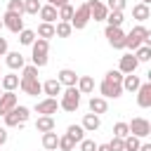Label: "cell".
Segmentation results:
<instances>
[{"instance_id": "cell-27", "label": "cell", "mask_w": 151, "mask_h": 151, "mask_svg": "<svg viewBox=\"0 0 151 151\" xmlns=\"http://www.w3.org/2000/svg\"><path fill=\"white\" fill-rule=\"evenodd\" d=\"M42 146L47 149V151H57V146H59V134L52 130V132H42Z\"/></svg>"}, {"instance_id": "cell-53", "label": "cell", "mask_w": 151, "mask_h": 151, "mask_svg": "<svg viewBox=\"0 0 151 151\" xmlns=\"http://www.w3.org/2000/svg\"><path fill=\"white\" fill-rule=\"evenodd\" d=\"M0 76H2V71H0Z\"/></svg>"}, {"instance_id": "cell-31", "label": "cell", "mask_w": 151, "mask_h": 151, "mask_svg": "<svg viewBox=\"0 0 151 151\" xmlns=\"http://www.w3.org/2000/svg\"><path fill=\"white\" fill-rule=\"evenodd\" d=\"M104 21H106V26H118V28H120V24L125 21V14H123V12H109Z\"/></svg>"}, {"instance_id": "cell-6", "label": "cell", "mask_w": 151, "mask_h": 151, "mask_svg": "<svg viewBox=\"0 0 151 151\" xmlns=\"http://www.w3.org/2000/svg\"><path fill=\"white\" fill-rule=\"evenodd\" d=\"M104 38L109 40V45H111L113 50H125V33H123V28H118V26H106V28H104Z\"/></svg>"}, {"instance_id": "cell-20", "label": "cell", "mask_w": 151, "mask_h": 151, "mask_svg": "<svg viewBox=\"0 0 151 151\" xmlns=\"http://www.w3.org/2000/svg\"><path fill=\"white\" fill-rule=\"evenodd\" d=\"M139 85H142L139 76H134V73H127V76H123V83H120L123 92H125V90H127V92H137V90H139Z\"/></svg>"}, {"instance_id": "cell-8", "label": "cell", "mask_w": 151, "mask_h": 151, "mask_svg": "<svg viewBox=\"0 0 151 151\" xmlns=\"http://www.w3.org/2000/svg\"><path fill=\"white\" fill-rule=\"evenodd\" d=\"M19 90L28 97H38L42 92V83L38 78H19Z\"/></svg>"}, {"instance_id": "cell-10", "label": "cell", "mask_w": 151, "mask_h": 151, "mask_svg": "<svg viewBox=\"0 0 151 151\" xmlns=\"http://www.w3.org/2000/svg\"><path fill=\"white\" fill-rule=\"evenodd\" d=\"M120 94H123V87L118 83H109V80L99 83V97H104V99H118Z\"/></svg>"}, {"instance_id": "cell-14", "label": "cell", "mask_w": 151, "mask_h": 151, "mask_svg": "<svg viewBox=\"0 0 151 151\" xmlns=\"http://www.w3.org/2000/svg\"><path fill=\"white\" fill-rule=\"evenodd\" d=\"M137 106L139 109H149L151 106V83H142L137 90Z\"/></svg>"}, {"instance_id": "cell-47", "label": "cell", "mask_w": 151, "mask_h": 151, "mask_svg": "<svg viewBox=\"0 0 151 151\" xmlns=\"http://www.w3.org/2000/svg\"><path fill=\"white\" fill-rule=\"evenodd\" d=\"M66 2H68V0H47V5H52V7H57V9H59V7H64Z\"/></svg>"}, {"instance_id": "cell-42", "label": "cell", "mask_w": 151, "mask_h": 151, "mask_svg": "<svg viewBox=\"0 0 151 151\" xmlns=\"http://www.w3.org/2000/svg\"><path fill=\"white\" fill-rule=\"evenodd\" d=\"M21 78H38V68H35L33 64L24 66V68H21Z\"/></svg>"}, {"instance_id": "cell-32", "label": "cell", "mask_w": 151, "mask_h": 151, "mask_svg": "<svg viewBox=\"0 0 151 151\" xmlns=\"http://www.w3.org/2000/svg\"><path fill=\"white\" fill-rule=\"evenodd\" d=\"M71 33H73L71 24H66V21H57V26H54V35H57V38H68Z\"/></svg>"}, {"instance_id": "cell-19", "label": "cell", "mask_w": 151, "mask_h": 151, "mask_svg": "<svg viewBox=\"0 0 151 151\" xmlns=\"http://www.w3.org/2000/svg\"><path fill=\"white\" fill-rule=\"evenodd\" d=\"M0 87H2V92H14V90L19 87V76H17V73L2 76V78H0Z\"/></svg>"}, {"instance_id": "cell-30", "label": "cell", "mask_w": 151, "mask_h": 151, "mask_svg": "<svg viewBox=\"0 0 151 151\" xmlns=\"http://www.w3.org/2000/svg\"><path fill=\"white\" fill-rule=\"evenodd\" d=\"M57 17H59V21L71 24V17H73V5H71V2H66L64 7H59V9H57Z\"/></svg>"}, {"instance_id": "cell-41", "label": "cell", "mask_w": 151, "mask_h": 151, "mask_svg": "<svg viewBox=\"0 0 151 151\" xmlns=\"http://www.w3.org/2000/svg\"><path fill=\"white\" fill-rule=\"evenodd\" d=\"M104 80H109V83H118V85H120V83H123V73H120L118 68H116V71L111 68V71H106V76H104Z\"/></svg>"}, {"instance_id": "cell-46", "label": "cell", "mask_w": 151, "mask_h": 151, "mask_svg": "<svg viewBox=\"0 0 151 151\" xmlns=\"http://www.w3.org/2000/svg\"><path fill=\"white\" fill-rule=\"evenodd\" d=\"M7 52H9V47H7V40L0 35V57H2V54H7Z\"/></svg>"}, {"instance_id": "cell-7", "label": "cell", "mask_w": 151, "mask_h": 151, "mask_svg": "<svg viewBox=\"0 0 151 151\" xmlns=\"http://www.w3.org/2000/svg\"><path fill=\"white\" fill-rule=\"evenodd\" d=\"M87 24H90V9H87V5L83 2L80 7H76V9H73V17H71V28L83 31Z\"/></svg>"}, {"instance_id": "cell-4", "label": "cell", "mask_w": 151, "mask_h": 151, "mask_svg": "<svg viewBox=\"0 0 151 151\" xmlns=\"http://www.w3.org/2000/svg\"><path fill=\"white\" fill-rule=\"evenodd\" d=\"M80 106V92L76 90V87H66V90H61V99H59V109H64V111H68V113H73L76 109Z\"/></svg>"}, {"instance_id": "cell-17", "label": "cell", "mask_w": 151, "mask_h": 151, "mask_svg": "<svg viewBox=\"0 0 151 151\" xmlns=\"http://www.w3.org/2000/svg\"><path fill=\"white\" fill-rule=\"evenodd\" d=\"M5 64H7L12 71H17V68H24V66H26V59H24L21 52H7V54H5Z\"/></svg>"}, {"instance_id": "cell-24", "label": "cell", "mask_w": 151, "mask_h": 151, "mask_svg": "<svg viewBox=\"0 0 151 151\" xmlns=\"http://www.w3.org/2000/svg\"><path fill=\"white\" fill-rule=\"evenodd\" d=\"M54 116H38V120H35V130L38 132H52L54 130Z\"/></svg>"}, {"instance_id": "cell-22", "label": "cell", "mask_w": 151, "mask_h": 151, "mask_svg": "<svg viewBox=\"0 0 151 151\" xmlns=\"http://www.w3.org/2000/svg\"><path fill=\"white\" fill-rule=\"evenodd\" d=\"M61 85H59V80L57 78H50V80H45L42 83V92L47 94V97H52V99H57V94H61Z\"/></svg>"}, {"instance_id": "cell-13", "label": "cell", "mask_w": 151, "mask_h": 151, "mask_svg": "<svg viewBox=\"0 0 151 151\" xmlns=\"http://www.w3.org/2000/svg\"><path fill=\"white\" fill-rule=\"evenodd\" d=\"M57 80H59L61 87H76V83H78V73H76L73 68H61V71L57 73Z\"/></svg>"}, {"instance_id": "cell-33", "label": "cell", "mask_w": 151, "mask_h": 151, "mask_svg": "<svg viewBox=\"0 0 151 151\" xmlns=\"http://www.w3.org/2000/svg\"><path fill=\"white\" fill-rule=\"evenodd\" d=\"M66 134H68V137H71V139H73L76 144L85 139V130H83L80 125H68V130H66Z\"/></svg>"}, {"instance_id": "cell-44", "label": "cell", "mask_w": 151, "mask_h": 151, "mask_svg": "<svg viewBox=\"0 0 151 151\" xmlns=\"http://www.w3.org/2000/svg\"><path fill=\"white\" fill-rule=\"evenodd\" d=\"M109 149H111V151H123V139L113 137V139L109 142Z\"/></svg>"}, {"instance_id": "cell-5", "label": "cell", "mask_w": 151, "mask_h": 151, "mask_svg": "<svg viewBox=\"0 0 151 151\" xmlns=\"http://www.w3.org/2000/svg\"><path fill=\"white\" fill-rule=\"evenodd\" d=\"M127 130H130V134H134V137H139V139H146V137L151 134V123H149L146 118L137 116V118H132V120L127 123Z\"/></svg>"}, {"instance_id": "cell-16", "label": "cell", "mask_w": 151, "mask_h": 151, "mask_svg": "<svg viewBox=\"0 0 151 151\" xmlns=\"http://www.w3.org/2000/svg\"><path fill=\"white\" fill-rule=\"evenodd\" d=\"M17 104H19V99H17V94H14V92H2V94H0V116L9 113Z\"/></svg>"}, {"instance_id": "cell-18", "label": "cell", "mask_w": 151, "mask_h": 151, "mask_svg": "<svg viewBox=\"0 0 151 151\" xmlns=\"http://www.w3.org/2000/svg\"><path fill=\"white\" fill-rule=\"evenodd\" d=\"M80 127H83L85 132H94V130H99V127H101V118H99V116H94V113H85V116H83Z\"/></svg>"}, {"instance_id": "cell-38", "label": "cell", "mask_w": 151, "mask_h": 151, "mask_svg": "<svg viewBox=\"0 0 151 151\" xmlns=\"http://www.w3.org/2000/svg\"><path fill=\"white\" fill-rule=\"evenodd\" d=\"M130 134V130H127V123H116L113 125V137H118V139H125Z\"/></svg>"}, {"instance_id": "cell-28", "label": "cell", "mask_w": 151, "mask_h": 151, "mask_svg": "<svg viewBox=\"0 0 151 151\" xmlns=\"http://www.w3.org/2000/svg\"><path fill=\"white\" fill-rule=\"evenodd\" d=\"M35 35H38V38H42V40H50V38H54V24H45V21H40V24H38V31H35Z\"/></svg>"}, {"instance_id": "cell-23", "label": "cell", "mask_w": 151, "mask_h": 151, "mask_svg": "<svg viewBox=\"0 0 151 151\" xmlns=\"http://www.w3.org/2000/svg\"><path fill=\"white\" fill-rule=\"evenodd\" d=\"M87 106H90V113H94V116H101L109 109V104H106L104 97H90V104Z\"/></svg>"}, {"instance_id": "cell-39", "label": "cell", "mask_w": 151, "mask_h": 151, "mask_svg": "<svg viewBox=\"0 0 151 151\" xmlns=\"http://www.w3.org/2000/svg\"><path fill=\"white\" fill-rule=\"evenodd\" d=\"M7 12L24 14V0H7Z\"/></svg>"}, {"instance_id": "cell-36", "label": "cell", "mask_w": 151, "mask_h": 151, "mask_svg": "<svg viewBox=\"0 0 151 151\" xmlns=\"http://www.w3.org/2000/svg\"><path fill=\"white\" fill-rule=\"evenodd\" d=\"M40 7V0H24V14H38Z\"/></svg>"}, {"instance_id": "cell-11", "label": "cell", "mask_w": 151, "mask_h": 151, "mask_svg": "<svg viewBox=\"0 0 151 151\" xmlns=\"http://www.w3.org/2000/svg\"><path fill=\"white\" fill-rule=\"evenodd\" d=\"M85 5H87V9H90V19H94V21H104V19H106L109 9H106V5H104L101 0H87Z\"/></svg>"}, {"instance_id": "cell-29", "label": "cell", "mask_w": 151, "mask_h": 151, "mask_svg": "<svg viewBox=\"0 0 151 151\" xmlns=\"http://www.w3.org/2000/svg\"><path fill=\"white\" fill-rule=\"evenodd\" d=\"M139 146H142V139L134 134H127L123 139V151H139Z\"/></svg>"}, {"instance_id": "cell-12", "label": "cell", "mask_w": 151, "mask_h": 151, "mask_svg": "<svg viewBox=\"0 0 151 151\" xmlns=\"http://www.w3.org/2000/svg\"><path fill=\"white\" fill-rule=\"evenodd\" d=\"M35 111H38L40 116H54V113L59 111V101L52 99V97H45V99H40V101L35 104Z\"/></svg>"}, {"instance_id": "cell-51", "label": "cell", "mask_w": 151, "mask_h": 151, "mask_svg": "<svg viewBox=\"0 0 151 151\" xmlns=\"http://www.w3.org/2000/svg\"><path fill=\"white\" fill-rule=\"evenodd\" d=\"M0 28H2V19H0Z\"/></svg>"}, {"instance_id": "cell-40", "label": "cell", "mask_w": 151, "mask_h": 151, "mask_svg": "<svg viewBox=\"0 0 151 151\" xmlns=\"http://www.w3.org/2000/svg\"><path fill=\"white\" fill-rule=\"evenodd\" d=\"M109 12H123L125 9V0H106L104 2Z\"/></svg>"}, {"instance_id": "cell-48", "label": "cell", "mask_w": 151, "mask_h": 151, "mask_svg": "<svg viewBox=\"0 0 151 151\" xmlns=\"http://www.w3.org/2000/svg\"><path fill=\"white\" fill-rule=\"evenodd\" d=\"M97 151H111L109 144H97Z\"/></svg>"}, {"instance_id": "cell-2", "label": "cell", "mask_w": 151, "mask_h": 151, "mask_svg": "<svg viewBox=\"0 0 151 151\" xmlns=\"http://www.w3.org/2000/svg\"><path fill=\"white\" fill-rule=\"evenodd\" d=\"M47 52H50V40L35 38L33 45H31V59H33V66L35 68L47 66Z\"/></svg>"}, {"instance_id": "cell-26", "label": "cell", "mask_w": 151, "mask_h": 151, "mask_svg": "<svg viewBox=\"0 0 151 151\" xmlns=\"http://www.w3.org/2000/svg\"><path fill=\"white\" fill-rule=\"evenodd\" d=\"M132 17L142 24V21H146L149 17H151V9H149V5H144V2H137L134 7H132Z\"/></svg>"}, {"instance_id": "cell-43", "label": "cell", "mask_w": 151, "mask_h": 151, "mask_svg": "<svg viewBox=\"0 0 151 151\" xmlns=\"http://www.w3.org/2000/svg\"><path fill=\"white\" fill-rule=\"evenodd\" d=\"M78 149L80 151H97V144H94V139H83V142H78Z\"/></svg>"}, {"instance_id": "cell-52", "label": "cell", "mask_w": 151, "mask_h": 151, "mask_svg": "<svg viewBox=\"0 0 151 151\" xmlns=\"http://www.w3.org/2000/svg\"><path fill=\"white\" fill-rule=\"evenodd\" d=\"M0 94H2V87H0Z\"/></svg>"}, {"instance_id": "cell-34", "label": "cell", "mask_w": 151, "mask_h": 151, "mask_svg": "<svg viewBox=\"0 0 151 151\" xmlns=\"http://www.w3.org/2000/svg\"><path fill=\"white\" fill-rule=\"evenodd\" d=\"M134 59H137L139 64H142V61H149V59H151V47H149V45L137 47V50H134Z\"/></svg>"}, {"instance_id": "cell-54", "label": "cell", "mask_w": 151, "mask_h": 151, "mask_svg": "<svg viewBox=\"0 0 151 151\" xmlns=\"http://www.w3.org/2000/svg\"><path fill=\"white\" fill-rule=\"evenodd\" d=\"M85 2H87V0H85Z\"/></svg>"}, {"instance_id": "cell-1", "label": "cell", "mask_w": 151, "mask_h": 151, "mask_svg": "<svg viewBox=\"0 0 151 151\" xmlns=\"http://www.w3.org/2000/svg\"><path fill=\"white\" fill-rule=\"evenodd\" d=\"M142 45H149V47H151V33H149L142 24H137L130 33H125V47L134 52V50L142 47Z\"/></svg>"}, {"instance_id": "cell-50", "label": "cell", "mask_w": 151, "mask_h": 151, "mask_svg": "<svg viewBox=\"0 0 151 151\" xmlns=\"http://www.w3.org/2000/svg\"><path fill=\"white\" fill-rule=\"evenodd\" d=\"M139 2H144V5H149V2H151V0H139Z\"/></svg>"}, {"instance_id": "cell-49", "label": "cell", "mask_w": 151, "mask_h": 151, "mask_svg": "<svg viewBox=\"0 0 151 151\" xmlns=\"http://www.w3.org/2000/svg\"><path fill=\"white\" fill-rule=\"evenodd\" d=\"M139 151H151V144H142V146H139Z\"/></svg>"}, {"instance_id": "cell-3", "label": "cell", "mask_w": 151, "mask_h": 151, "mask_svg": "<svg viewBox=\"0 0 151 151\" xmlns=\"http://www.w3.org/2000/svg\"><path fill=\"white\" fill-rule=\"evenodd\" d=\"M2 118H5V127H21V125L31 118V109H28V106H19V104H17V106H14L9 113H5Z\"/></svg>"}, {"instance_id": "cell-45", "label": "cell", "mask_w": 151, "mask_h": 151, "mask_svg": "<svg viewBox=\"0 0 151 151\" xmlns=\"http://www.w3.org/2000/svg\"><path fill=\"white\" fill-rule=\"evenodd\" d=\"M7 139H9V132H7V127H0V146H2V144H7Z\"/></svg>"}, {"instance_id": "cell-25", "label": "cell", "mask_w": 151, "mask_h": 151, "mask_svg": "<svg viewBox=\"0 0 151 151\" xmlns=\"http://www.w3.org/2000/svg\"><path fill=\"white\" fill-rule=\"evenodd\" d=\"M38 17L45 21V24H54L59 17H57V7H52V5H42L40 7V12H38Z\"/></svg>"}, {"instance_id": "cell-35", "label": "cell", "mask_w": 151, "mask_h": 151, "mask_svg": "<svg viewBox=\"0 0 151 151\" xmlns=\"http://www.w3.org/2000/svg\"><path fill=\"white\" fill-rule=\"evenodd\" d=\"M57 149H59V151H73V149H76V142H73L68 134H61V137H59V146H57Z\"/></svg>"}, {"instance_id": "cell-15", "label": "cell", "mask_w": 151, "mask_h": 151, "mask_svg": "<svg viewBox=\"0 0 151 151\" xmlns=\"http://www.w3.org/2000/svg\"><path fill=\"white\" fill-rule=\"evenodd\" d=\"M137 66H139V61L134 59V54H123L120 57V64H118V71L123 76H127V73H134Z\"/></svg>"}, {"instance_id": "cell-9", "label": "cell", "mask_w": 151, "mask_h": 151, "mask_svg": "<svg viewBox=\"0 0 151 151\" xmlns=\"http://www.w3.org/2000/svg\"><path fill=\"white\" fill-rule=\"evenodd\" d=\"M2 26L9 28L12 33H21V31H24V19H21V14L5 12V14H2Z\"/></svg>"}, {"instance_id": "cell-21", "label": "cell", "mask_w": 151, "mask_h": 151, "mask_svg": "<svg viewBox=\"0 0 151 151\" xmlns=\"http://www.w3.org/2000/svg\"><path fill=\"white\" fill-rule=\"evenodd\" d=\"M76 90H78L80 94H92V92H94V80H92L90 76H78Z\"/></svg>"}, {"instance_id": "cell-37", "label": "cell", "mask_w": 151, "mask_h": 151, "mask_svg": "<svg viewBox=\"0 0 151 151\" xmlns=\"http://www.w3.org/2000/svg\"><path fill=\"white\" fill-rule=\"evenodd\" d=\"M33 40H35V31L24 28V31L19 33V42H21V45H33Z\"/></svg>"}]
</instances>
